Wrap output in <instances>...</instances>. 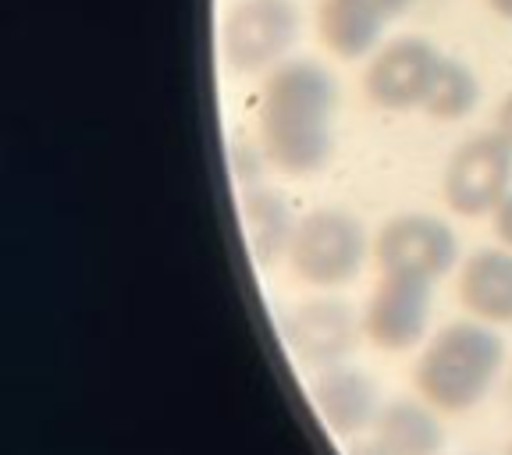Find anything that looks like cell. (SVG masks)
Here are the masks:
<instances>
[{"instance_id":"cell-1","label":"cell","mask_w":512,"mask_h":455,"mask_svg":"<svg viewBox=\"0 0 512 455\" xmlns=\"http://www.w3.org/2000/svg\"><path fill=\"white\" fill-rule=\"evenodd\" d=\"M338 82L313 57H288L264 75L256 104L260 157L285 178H313L335 157Z\"/></svg>"},{"instance_id":"cell-2","label":"cell","mask_w":512,"mask_h":455,"mask_svg":"<svg viewBox=\"0 0 512 455\" xmlns=\"http://www.w3.org/2000/svg\"><path fill=\"white\" fill-rule=\"evenodd\" d=\"M505 367V342L491 324L452 320L424 342L413 367L416 395L438 413L463 416L495 388Z\"/></svg>"},{"instance_id":"cell-3","label":"cell","mask_w":512,"mask_h":455,"mask_svg":"<svg viewBox=\"0 0 512 455\" xmlns=\"http://www.w3.org/2000/svg\"><path fill=\"white\" fill-rule=\"evenodd\" d=\"M367 224L345 207H313L299 217L285 264L292 278L320 292H335L360 278L370 260Z\"/></svg>"},{"instance_id":"cell-4","label":"cell","mask_w":512,"mask_h":455,"mask_svg":"<svg viewBox=\"0 0 512 455\" xmlns=\"http://www.w3.org/2000/svg\"><path fill=\"white\" fill-rule=\"evenodd\" d=\"M303 32L299 0H232L221 15V57L235 75H267Z\"/></svg>"},{"instance_id":"cell-5","label":"cell","mask_w":512,"mask_h":455,"mask_svg":"<svg viewBox=\"0 0 512 455\" xmlns=\"http://www.w3.org/2000/svg\"><path fill=\"white\" fill-rule=\"evenodd\" d=\"M370 260L377 274H399V278L434 281L448 278L459 267V239L452 224L427 210H402L384 217L370 239Z\"/></svg>"},{"instance_id":"cell-6","label":"cell","mask_w":512,"mask_h":455,"mask_svg":"<svg viewBox=\"0 0 512 455\" xmlns=\"http://www.w3.org/2000/svg\"><path fill=\"white\" fill-rule=\"evenodd\" d=\"M512 192V143L498 132H473L448 153L441 168V200L463 221L491 217Z\"/></svg>"},{"instance_id":"cell-7","label":"cell","mask_w":512,"mask_h":455,"mask_svg":"<svg viewBox=\"0 0 512 455\" xmlns=\"http://www.w3.org/2000/svg\"><path fill=\"white\" fill-rule=\"evenodd\" d=\"M438 43L416 32H399L392 40H384L374 54L367 57V68L360 75L363 96L377 111L402 114L420 111L431 93V82L441 64Z\"/></svg>"},{"instance_id":"cell-8","label":"cell","mask_w":512,"mask_h":455,"mask_svg":"<svg viewBox=\"0 0 512 455\" xmlns=\"http://www.w3.org/2000/svg\"><path fill=\"white\" fill-rule=\"evenodd\" d=\"M281 338L303 367L324 370L345 363L363 338V320L356 306L338 296H313L288 306L281 317Z\"/></svg>"},{"instance_id":"cell-9","label":"cell","mask_w":512,"mask_h":455,"mask_svg":"<svg viewBox=\"0 0 512 455\" xmlns=\"http://www.w3.org/2000/svg\"><path fill=\"white\" fill-rule=\"evenodd\" d=\"M434 285L399 274H377L363 303V338L381 352H409L424 345L431 324Z\"/></svg>"},{"instance_id":"cell-10","label":"cell","mask_w":512,"mask_h":455,"mask_svg":"<svg viewBox=\"0 0 512 455\" xmlns=\"http://www.w3.org/2000/svg\"><path fill=\"white\" fill-rule=\"evenodd\" d=\"M310 399L335 438H356L360 431L374 427L377 413H381L377 381L349 363L317 370V377L310 381Z\"/></svg>"},{"instance_id":"cell-11","label":"cell","mask_w":512,"mask_h":455,"mask_svg":"<svg viewBox=\"0 0 512 455\" xmlns=\"http://www.w3.org/2000/svg\"><path fill=\"white\" fill-rule=\"evenodd\" d=\"M456 299L473 320L491 328L512 324V249L477 246L456 267Z\"/></svg>"},{"instance_id":"cell-12","label":"cell","mask_w":512,"mask_h":455,"mask_svg":"<svg viewBox=\"0 0 512 455\" xmlns=\"http://www.w3.org/2000/svg\"><path fill=\"white\" fill-rule=\"evenodd\" d=\"M239 217L242 235H246L249 256L260 267H274L288 256L292 235H296L299 217L271 185H246L239 192Z\"/></svg>"},{"instance_id":"cell-13","label":"cell","mask_w":512,"mask_h":455,"mask_svg":"<svg viewBox=\"0 0 512 455\" xmlns=\"http://www.w3.org/2000/svg\"><path fill=\"white\" fill-rule=\"evenodd\" d=\"M317 40L338 61H363L384 43L388 22L367 0H317Z\"/></svg>"},{"instance_id":"cell-14","label":"cell","mask_w":512,"mask_h":455,"mask_svg":"<svg viewBox=\"0 0 512 455\" xmlns=\"http://www.w3.org/2000/svg\"><path fill=\"white\" fill-rule=\"evenodd\" d=\"M374 441L388 455H441L445 427L438 409H431L424 399H395L384 402L377 413Z\"/></svg>"},{"instance_id":"cell-15","label":"cell","mask_w":512,"mask_h":455,"mask_svg":"<svg viewBox=\"0 0 512 455\" xmlns=\"http://www.w3.org/2000/svg\"><path fill=\"white\" fill-rule=\"evenodd\" d=\"M480 107V79L463 57H441L438 75L431 82V93H427L424 107L420 111L431 121L441 125H456V121L470 118Z\"/></svg>"},{"instance_id":"cell-16","label":"cell","mask_w":512,"mask_h":455,"mask_svg":"<svg viewBox=\"0 0 512 455\" xmlns=\"http://www.w3.org/2000/svg\"><path fill=\"white\" fill-rule=\"evenodd\" d=\"M491 232H495L498 246L512 249V192L498 203L495 214H491Z\"/></svg>"},{"instance_id":"cell-17","label":"cell","mask_w":512,"mask_h":455,"mask_svg":"<svg viewBox=\"0 0 512 455\" xmlns=\"http://www.w3.org/2000/svg\"><path fill=\"white\" fill-rule=\"evenodd\" d=\"M367 4L384 18V22L392 25V22H399V18L409 15V8H413L416 0H367Z\"/></svg>"},{"instance_id":"cell-18","label":"cell","mask_w":512,"mask_h":455,"mask_svg":"<svg viewBox=\"0 0 512 455\" xmlns=\"http://www.w3.org/2000/svg\"><path fill=\"white\" fill-rule=\"evenodd\" d=\"M495 128L512 143V89L502 96V104H498V111H495Z\"/></svg>"},{"instance_id":"cell-19","label":"cell","mask_w":512,"mask_h":455,"mask_svg":"<svg viewBox=\"0 0 512 455\" xmlns=\"http://www.w3.org/2000/svg\"><path fill=\"white\" fill-rule=\"evenodd\" d=\"M484 8L502 18V22H512V0H484Z\"/></svg>"},{"instance_id":"cell-20","label":"cell","mask_w":512,"mask_h":455,"mask_svg":"<svg viewBox=\"0 0 512 455\" xmlns=\"http://www.w3.org/2000/svg\"><path fill=\"white\" fill-rule=\"evenodd\" d=\"M345 455H388V452H384V448L370 438V441H356V445H349V452H345Z\"/></svg>"},{"instance_id":"cell-21","label":"cell","mask_w":512,"mask_h":455,"mask_svg":"<svg viewBox=\"0 0 512 455\" xmlns=\"http://www.w3.org/2000/svg\"><path fill=\"white\" fill-rule=\"evenodd\" d=\"M509 455H512V448H509Z\"/></svg>"}]
</instances>
